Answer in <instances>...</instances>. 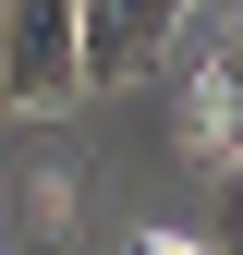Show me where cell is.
<instances>
[{
	"label": "cell",
	"mask_w": 243,
	"mask_h": 255,
	"mask_svg": "<svg viewBox=\"0 0 243 255\" xmlns=\"http://www.w3.org/2000/svg\"><path fill=\"white\" fill-rule=\"evenodd\" d=\"M0 98H12V110H73L85 98L73 0H0Z\"/></svg>",
	"instance_id": "1"
},
{
	"label": "cell",
	"mask_w": 243,
	"mask_h": 255,
	"mask_svg": "<svg viewBox=\"0 0 243 255\" xmlns=\"http://www.w3.org/2000/svg\"><path fill=\"white\" fill-rule=\"evenodd\" d=\"M182 24H195V0H73V61H85V85H134L170 61Z\"/></svg>",
	"instance_id": "2"
},
{
	"label": "cell",
	"mask_w": 243,
	"mask_h": 255,
	"mask_svg": "<svg viewBox=\"0 0 243 255\" xmlns=\"http://www.w3.org/2000/svg\"><path fill=\"white\" fill-rule=\"evenodd\" d=\"M195 122H207V146H231V158H243V37H231V49H207Z\"/></svg>",
	"instance_id": "3"
},
{
	"label": "cell",
	"mask_w": 243,
	"mask_h": 255,
	"mask_svg": "<svg viewBox=\"0 0 243 255\" xmlns=\"http://www.w3.org/2000/svg\"><path fill=\"white\" fill-rule=\"evenodd\" d=\"M219 255H243V158H231V182H219Z\"/></svg>",
	"instance_id": "4"
},
{
	"label": "cell",
	"mask_w": 243,
	"mask_h": 255,
	"mask_svg": "<svg viewBox=\"0 0 243 255\" xmlns=\"http://www.w3.org/2000/svg\"><path fill=\"white\" fill-rule=\"evenodd\" d=\"M134 255H195V243H170V231H146V243H134Z\"/></svg>",
	"instance_id": "5"
}]
</instances>
